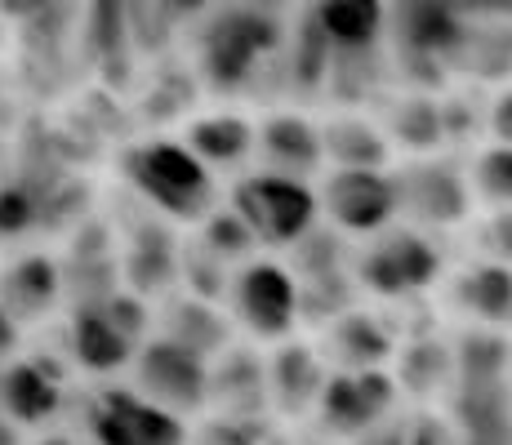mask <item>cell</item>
Masks as SVG:
<instances>
[{"instance_id": "44dd1931", "label": "cell", "mask_w": 512, "mask_h": 445, "mask_svg": "<svg viewBox=\"0 0 512 445\" xmlns=\"http://www.w3.org/2000/svg\"><path fill=\"white\" fill-rule=\"evenodd\" d=\"M63 290H67L63 263L49 259V254H41V250L18 254V259L0 272V303H5L18 325L45 321V316L58 308Z\"/></svg>"}, {"instance_id": "7bdbcfd3", "label": "cell", "mask_w": 512, "mask_h": 445, "mask_svg": "<svg viewBox=\"0 0 512 445\" xmlns=\"http://www.w3.org/2000/svg\"><path fill=\"white\" fill-rule=\"evenodd\" d=\"M5 36H9V32H5V18H0V49H5Z\"/></svg>"}, {"instance_id": "7c38bea8", "label": "cell", "mask_w": 512, "mask_h": 445, "mask_svg": "<svg viewBox=\"0 0 512 445\" xmlns=\"http://www.w3.org/2000/svg\"><path fill=\"white\" fill-rule=\"evenodd\" d=\"M401 401V383L392 370H361V374H343L334 370L326 392L317 405V423L339 441H357L361 432H370L374 423L392 419Z\"/></svg>"}, {"instance_id": "7402d4cb", "label": "cell", "mask_w": 512, "mask_h": 445, "mask_svg": "<svg viewBox=\"0 0 512 445\" xmlns=\"http://www.w3.org/2000/svg\"><path fill=\"white\" fill-rule=\"evenodd\" d=\"M321 143H326V170H392V152H397L383 121L357 107L321 121Z\"/></svg>"}, {"instance_id": "60d3db41", "label": "cell", "mask_w": 512, "mask_h": 445, "mask_svg": "<svg viewBox=\"0 0 512 445\" xmlns=\"http://www.w3.org/2000/svg\"><path fill=\"white\" fill-rule=\"evenodd\" d=\"M0 445H23V437H18V423L9 419V414H0Z\"/></svg>"}, {"instance_id": "d590c367", "label": "cell", "mask_w": 512, "mask_h": 445, "mask_svg": "<svg viewBox=\"0 0 512 445\" xmlns=\"http://www.w3.org/2000/svg\"><path fill=\"white\" fill-rule=\"evenodd\" d=\"M406 445H459V432L446 419H432V414H415L410 419V441Z\"/></svg>"}, {"instance_id": "8d00e7d4", "label": "cell", "mask_w": 512, "mask_h": 445, "mask_svg": "<svg viewBox=\"0 0 512 445\" xmlns=\"http://www.w3.org/2000/svg\"><path fill=\"white\" fill-rule=\"evenodd\" d=\"M468 23H512V0H455Z\"/></svg>"}, {"instance_id": "4316f807", "label": "cell", "mask_w": 512, "mask_h": 445, "mask_svg": "<svg viewBox=\"0 0 512 445\" xmlns=\"http://www.w3.org/2000/svg\"><path fill=\"white\" fill-rule=\"evenodd\" d=\"M397 383L410 397H441L455 392L459 379V348L437 334H415V343H406L397 356Z\"/></svg>"}, {"instance_id": "ac0fdd59", "label": "cell", "mask_w": 512, "mask_h": 445, "mask_svg": "<svg viewBox=\"0 0 512 445\" xmlns=\"http://www.w3.org/2000/svg\"><path fill=\"white\" fill-rule=\"evenodd\" d=\"M125 285L143 299L152 294H165L183 272V241L174 236V223L152 214V219L130 223V236H125Z\"/></svg>"}, {"instance_id": "f35d334b", "label": "cell", "mask_w": 512, "mask_h": 445, "mask_svg": "<svg viewBox=\"0 0 512 445\" xmlns=\"http://www.w3.org/2000/svg\"><path fill=\"white\" fill-rule=\"evenodd\" d=\"M214 0H156V9H161L165 18H187V14H201V9H210Z\"/></svg>"}, {"instance_id": "8fae6325", "label": "cell", "mask_w": 512, "mask_h": 445, "mask_svg": "<svg viewBox=\"0 0 512 445\" xmlns=\"http://www.w3.org/2000/svg\"><path fill=\"white\" fill-rule=\"evenodd\" d=\"M321 219L348 241H370L401 223V196L392 170H326L317 183Z\"/></svg>"}, {"instance_id": "ee69618b", "label": "cell", "mask_w": 512, "mask_h": 445, "mask_svg": "<svg viewBox=\"0 0 512 445\" xmlns=\"http://www.w3.org/2000/svg\"><path fill=\"white\" fill-rule=\"evenodd\" d=\"M268 5H294V0H268Z\"/></svg>"}, {"instance_id": "3957f363", "label": "cell", "mask_w": 512, "mask_h": 445, "mask_svg": "<svg viewBox=\"0 0 512 445\" xmlns=\"http://www.w3.org/2000/svg\"><path fill=\"white\" fill-rule=\"evenodd\" d=\"M281 23L259 5H223L201 23L196 67L214 94H241L272 54H281Z\"/></svg>"}, {"instance_id": "83f0119b", "label": "cell", "mask_w": 512, "mask_h": 445, "mask_svg": "<svg viewBox=\"0 0 512 445\" xmlns=\"http://www.w3.org/2000/svg\"><path fill=\"white\" fill-rule=\"evenodd\" d=\"M330 67H334L330 36L321 32L317 14L303 9L299 27H294L290 45H285V72H290L294 94H317V89H330Z\"/></svg>"}, {"instance_id": "ffe728a7", "label": "cell", "mask_w": 512, "mask_h": 445, "mask_svg": "<svg viewBox=\"0 0 512 445\" xmlns=\"http://www.w3.org/2000/svg\"><path fill=\"white\" fill-rule=\"evenodd\" d=\"M152 334L183 343V348L210 356V361L236 343V325H232L228 308H219V303H210V299H196V294H165Z\"/></svg>"}, {"instance_id": "836d02e7", "label": "cell", "mask_w": 512, "mask_h": 445, "mask_svg": "<svg viewBox=\"0 0 512 445\" xmlns=\"http://www.w3.org/2000/svg\"><path fill=\"white\" fill-rule=\"evenodd\" d=\"M32 219H36V196H27L23 187H5L0 192V236H18Z\"/></svg>"}, {"instance_id": "9c48e42d", "label": "cell", "mask_w": 512, "mask_h": 445, "mask_svg": "<svg viewBox=\"0 0 512 445\" xmlns=\"http://www.w3.org/2000/svg\"><path fill=\"white\" fill-rule=\"evenodd\" d=\"M125 374H130V388L139 397L179 414V419H196L210 410V356L183 348L174 339L152 334Z\"/></svg>"}, {"instance_id": "30bf717a", "label": "cell", "mask_w": 512, "mask_h": 445, "mask_svg": "<svg viewBox=\"0 0 512 445\" xmlns=\"http://www.w3.org/2000/svg\"><path fill=\"white\" fill-rule=\"evenodd\" d=\"M85 437L90 445H192V428L130 383H103L85 401Z\"/></svg>"}, {"instance_id": "5bb4252c", "label": "cell", "mask_w": 512, "mask_h": 445, "mask_svg": "<svg viewBox=\"0 0 512 445\" xmlns=\"http://www.w3.org/2000/svg\"><path fill=\"white\" fill-rule=\"evenodd\" d=\"M210 410L236 414V419H268L272 392H268V356L254 343H232L210 361Z\"/></svg>"}, {"instance_id": "74e56055", "label": "cell", "mask_w": 512, "mask_h": 445, "mask_svg": "<svg viewBox=\"0 0 512 445\" xmlns=\"http://www.w3.org/2000/svg\"><path fill=\"white\" fill-rule=\"evenodd\" d=\"M410 441V423H401V419H383V423H374L370 432H361L352 445H406Z\"/></svg>"}, {"instance_id": "603a6c76", "label": "cell", "mask_w": 512, "mask_h": 445, "mask_svg": "<svg viewBox=\"0 0 512 445\" xmlns=\"http://www.w3.org/2000/svg\"><path fill=\"white\" fill-rule=\"evenodd\" d=\"M183 143L192 147L214 174H236V170L250 174L245 165L259 156V125L236 112H210L187 125Z\"/></svg>"}, {"instance_id": "6da1fadb", "label": "cell", "mask_w": 512, "mask_h": 445, "mask_svg": "<svg viewBox=\"0 0 512 445\" xmlns=\"http://www.w3.org/2000/svg\"><path fill=\"white\" fill-rule=\"evenodd\" d=\"M125 183L147 201V210L170 223L196 227L210 210H219L214 196V170L183 143V138H143L121 152Z\"/></svg>"}, {"instance_id": "2e32d148", "label": "cell", "mask_w": 512, "mask_h": 445, "mask_svg": "<svg viewBox=\"0 0 512 445\" xmlns=\"http://www.w3.org/2000/svg\"><path fill=\"white\" fill-rule=\"evenodd\" d=\"M67 397V370L45 356H18L0 370V410L18 423V428H41Z\"/></svg>"}, {"instance_id": "4dcf8cb0", "label": "cell", "mask_w": 512, "mask_h": 445, "mask_svg": "<svg viewBox=\"0 0 512 445\" xmlns=\"http://www.w3.org/2000/svg\"><path fill=\"white\" fill-rule=\"evenodd\" d=\"M472 89H477V85L455 89V94H441V121H446V143H468V138L486 134L490 98H477Z\"/></svg>"}, {"instance_id": "1f68e13d", "label": "cell", "mask_w": 512, "mask_h": 445, "mask_svg": "<svg viewBox=\"0 0 512 445\" xmlns=\"http://www.w3.org/2000/svg\"><path fill=\"white\" fill-rule=\"evenodd\" d=\"M268 419H236V414L205 410L201 428H192V445H268Z\"/></svg>"}, {"instance_id": "277c9868", "label": "cell", "mask_w": 512, "mask_h": 445, "mask_svg": "<svg viewBox=\"0 0 512 445\" xmlns=\"http://www.w3.org/2000/svg\"><path fill=\"white\" fill-rule=\"evenodd\" d=\"M156 312L147 308L143 294H107L94 303H72V325H67V343H72V361L85 374H125L147 339H152Z\"/></svg>"}, {"instance_id": "8992f818", "label": "cell", "mask_w": 512, "mask_h": 445, "mask_svg": "<svg viewBox=\"0 0 512 445\" xmlns=\"http://www.w3.org/2000/svg\"><path fill=\"white\" fill-rule=\"evenodd\" d=\"M228 316L236 334H245L250 343H277L294 339L303 325V290L290 263L254 254L250 263L236 267L232 290H228Z\"/></svg>"}, {"instance_id": "52a82bcc", "label": "cell", "mask_w": 512, "mask_h": 445, "mask_svg": "<svg viewBox=\"0 0 512 445\" xmlns=\"http://www.w3.org/2000/svg\"><path fill=\"white\" fill-rule=\"evenodd\" d=\"M228 205L250 223L263 250H294L312 227L321 223V192L317 183H303L290 174L250 170L232 183Z\"/></svg>"}, {"instance_id": "5b68a950", "label": "cell", "mask_w": 512, "mask_h": 445, "mask_svg": "<svg viewBox=\"0 0 512 445\" xmlns=\"http://www.w3.org/2000/svg\"><path fill=\"white\" fill-rule=\"evenodd\" d=\"M441 281H446V254L437 232H423L415 223H392L357 250V285L374 299L401 303Z\"/></svg>"}, {"instance_id": "9a60e30c", "label": "cell", "mask_w": 512, "mask_h": 445, "mask_svg": "<svg viewBox=\"0 0 512 445\" xmlns=\"http://www.w3.org/2000/svg\"><path fill=\"white\" fill-rule=\"evenodd\" d=\"M450 312L468 316L477 330H512V267L499 259H472L446 276Z\"/></svg>"}, {"instance_id": "cb8c5ba5", "label": "cell", "mask_w": 512, "mask_h": 445, "mask_svg": "<svg viewBox=\"0 0 512 445\" xmlns=\"http://www.w3.org/2000/svg\"><path fill=\"white\" fill-rule=\"evenodd\" d=\"M383 130L392 147L410 156H432L446 147V121H441V94L432 89H401L383 103Z\"/></svg>"}, {"instance_id": "b9f144b4", "label": "cell", "mask_w": 512, "mask_h": 445, "mask_svg": "<svg viewBox=\"0 0 512 445\" xmlns=\"http://www.w3.org/2000/svg\"><path fill=\"white\" fill-rule=\"evenodd\" d=\"M36 445H81V441H76V437H67V432H45V437L36 441Z\"/></svg>"}, {"instance_id": "484cf974", "label": "cell", "mask_w": 512, "mask_h": 445, "mask_svg": "<svg viewBox=\"0 0 512 445\" xmlns=\"http://www.w3.org/2000/svg\"><path fill=\"white\" fill-rule=\"evenodd\" d=\"M450 76L468 85H512V23H468L450 58Z\"/></svg>"}, {"instance_id": "4fadbf2b", "label": "cell", "mask_w": 512, "mask_h": 445, "mask_svg": "<svg viewBox=\"0 0 512 445\" xmlns=\"http://www.w3.org/2000/svg\"><path fill=\"white\" fill-rule=\"evenodd\" d=\"M330 361L321 348H312L308 339H285L268 352V392H272V414L281 419H308L317 414L321 392L330 383Z\"/></svg>"}, {"instance_id": "ba28073f", "label": "cell", "mask_w": 512, "mask_h": 445, "mask_svg": "<svg viewBox=\"0 0 512 445\" xmlns=\"http://www.w3.org/2000/svg\"><path fill=\"white\" fill-rule=\"evenodd\" d=\"M401 196V223H415L423 232H450V227L468 223L477 192H472V174L455 156H410L406 165H392Z\"/></svg>"}, {"instance_id": "ab89813d", "label": "cell", "mask_w": 512, "mask_h": 445, "mask_svg": "<svg viewBox=\"0 0 512 445\" xmlns=\"http://www.w3.org/2000/svg\"><path fill=\"white\" fill-rule=\"evenodd\" d=\"M18 330H23V325H18L14 316H9V308H5V303H0V361H5V356L14 352V343H18Z\"/></svg>"}, {"instance_id": "d6986e66", "label": "cell", "mask_w": 512, "mask_h": 445, "mask_svg": "<svg viewBox=\"0 0 512 445\" xmlns=\"http://www.w3.org/2000/svg\"><path fill=\"white\" fill-rule=\"evenodd\" d=\"M330 370L343 374H361V370H388V361L397 356V334L370 308H348L343 316H334L326 325V339H321Z\"/></svg>"}, {"instance_id": "d6a6232c", "label": "cell", "mask_w": 512, "mask_h": 445, "mask_svg": "<svg viewBox=\"0 0 512 445\" xmlns=\"http://www.w3.org/2000/svg\"><path fill=\"white\" fill-rule=\"evenodd\" d=\"M477 254L481 259H499L512 267V205L490 210L477 227Z\"/></svg>"}, {"instance_id": "f546056e", "label": "cell", "mask_w": 512, "mask_h": 445, "mask_svg": "<svg viewBox=\"0 0 512 445\" xmlns=\"http://www.w3.org/2000/svg\"><path fill=\"white\" fill-rule=\"evenodd\" d=\"M472 174V192L481 205L490 210H504L512 205V147L508 143H486L477 152V161L468 165Z\"/></svg>"}, {"instance_id": "7a4b0ae2", "label": "cell", "mask_w": 512, "mask_h": 445, "mask_svg": "<svg viewBox=\"0 0 512 445\" xmlns=\"http://www.w3.org/2000/svg\"><path fill=\"white\" fill-rule=\"evenodd\" d=\"M468 18L455 0H388V54L406 89H446Z\"/></svg>"}, {"instance_id": "f1b7e54d", "label": "cell", "mask_w": 512, "mask_h": 445, "mask_svg": "<svg viewBox=\"0 0 512 445\" xmlns=\"http://www.w3.org/2000/svg\"><path fill=\"white\" fill-rule=\"evenodd\" d=\"M192 241H201L205 250L214 254V259H223L228 267H241V263H250L254 254L263 250V245H259V236L250 232V223H245V219H241V214L232 210L228 201H223L219 210H210V214H205L201 223L192 227Z\"/></svg>"}, {"instance_id": "e0dca14e", "label": "cell", "mask_w": 512, "mask_h": 445, "mask_svg": "<svg viewBox=\"0 0 512 445\" xmlns=\"http://www.w3.org/2000/svg\"><path fill=\"white\" fill-rule=\"evenodd\" d=\"M259 170L312 183V178L326 170L321 125L303 112H268L259 121Z\"/></svg>"}, {"instance_id": "d4e9b609", "label": "cell", "mask_w": 512, "mask_h": 445, "mask_svg": "<svg viewBox=\"0 0 512 445\" xmlns=\"http://www.w3.org/2000/svg\"><path fill=\"white\" fill-rule=\"evenodd\" d=\"M308 9L330 36L334 54H366L388 41V0H312Z\"/></svg>"}, {"instance_id": "e575fe53", "label": "cell", "mask_w": 512, "mask_h": 445, "mask_svg": "<svg viewBox=\"0 0 512 445\" xmlns=\"http://www.w3.org/2000/svg\"><path fill=\"white\" fill-rule=\"evenodd\" d=\"M486 134L490 143H508L512 147V85L490 94V112H486Z\"/></svg>"}]
</instances>
